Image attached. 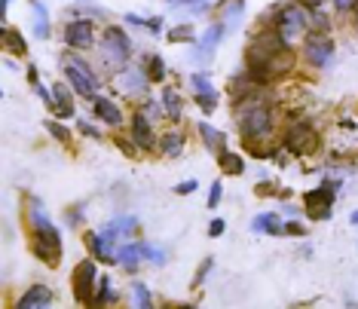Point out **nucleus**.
Segmentation results:
<instances>
[{
    "instance_id": "obj_1",
    "label": "nucleus",
    "mask_w": 358,
    "mask_h": 309,
    "mask_svg": "<svg viewBox=\"0 0 358 309\" xmlns=\"http://www.w3.org/2000/svg\"><path fill=\"white\" fill-rule=\"evenodd\" d=\"M233 117H236V126H239V135H242L245 144L273 138L275 108H273V99L266 95V86L257 89V92L248 95V99H236L233 101Z\"/></svg>"
},
{
    "instance_id": "obj_2",
    "label": "nucleus",
    "mask_w": 358,
    "mask_h": 309,
    "mask_svg": "<svg viewBox=\"0 0 358 309\" xmlns=\"http://www.w3.org/2000/svg\"><path fill=\"white\" fill-rule=\"evenodd\" d=\"M273 25L279 28V34L288 40H300V37H306L309 34V28H313V13L306 10V6H300L297 0L294 3H279L273 10Z\"/></svg>"
},
{
    "instance_id": "obj_3",
    "label": "nucleus",
    "mask_w": 358,
    "mask_h": 309,
    "mask_svg": "<svg viewBox=\"0 0 358 309\" xmlns=\"http://www.w3.org/2000/svg\"><path fill=\"white\" fill-rule=\"evenodd\" d=\"M62 71H64V80H68L77 95L95 99V92H99V74H95L92 64H86L80 55L68 52V55H62Z\"/></svg>"
},
{
    "instance_id": "obj_4",
    "label": "nucleus",
    "mask_w": 358,
    "mask_h": 309,
    "mask_svg": "<svg viewBox=\"0 0 358 309\" xmlns=\"http://www.w3.org/2000/svg\"><path fill=\"white\" fill-rule=\"evenodd\" d=\"M319 129H315L309 120H294V123H288L282 135V148L291 153V157H309V153L319 150Z\"/></svg>"
},
{
    "instance_id": "obj_5",
    "label": "nucleus",
    "mask_w": 358,
    "mask_h": 309,
    "mask_svg": "<svg viewBox=\"0 0 358 309\" xmlns=\"http://www.w3.org/2000/svg\"><path fill=\"white\" fill-rule=\"evenodd\" d=\"M31 251H34V257L46 266L62 264L64 248H62V233L55 230V224L43 227V230H31Z\"/></svg>"
},
{
    "instance_id": "obj_6",
    "label": "nucleus",
    "mask_w": 358,
    "mask_h": 309,
    "mask_svg": "<svg viewBox=\"0 0 358 309\" xmlns=\"http://www.w3.org/2000/svg\"><path fill=\"white\" fill-rule=\"evenodd\" d=\"M340 193V181H322L315 190L306 193V217L309 221H328V217L334 215V199H337Z\"/></svg>"
},
{
    "instance_id": "obj_7",
    "label": "nucleus",
    "mask_w": 358,
    "mask_h": 309,
    "mask_svg": "<svg viewBox=\"0 0 358 309\" xmlns=\"http://www.w3.org/2000/svg\"><path fill=\"white\" fill-rule=\"evenodd\" d=\"M99 46H101V55L108 59V64H113V68L126 64L129 55H132V37H129L120 25H108V28H104Z\"/></svg>"
},
{
    "instance_id": "obj_8",
    "label": "nucleus",
    "mask_w": 358,
    "mask_h": 309,
    "mask_svg": "<svg viewBox=\"0 0 358 309\" xmlns=\"http://www.w3.org/2000/svg\"><path fill=\"white\" fill-rule=\"evenodd\" d=\"M95 285H99V266H95V260H92V257L80 260V264L74 266V275H71V288H74L77 303L92 306V300H95Z\"/></svg>"
},
{
    "instance_id": "obj_9",
    "label": "nucleus",
    "mask_w": 358,
    "mask_h": 309,
    "mask_svg": "<svg viewBox=\"0 0 358 309\" xmlns=\"http://www.w3.org/2000/svg\"><path fill=\"white\" fill-rule=\"evenodd\" d=\"M303 59L309 68H328L334 59V40L322 31H309L303 37Z\"/></svg>"
},
{
    "instance_id": "obj_10",
    "label": "nucleus",
    "mask_w": 358,
    "mask_h": 309,
    "mask_svg": "<svg viewBox=\"0 0 358 309\" xmlns=\"http://www.w3.org/2000/svg\"><path fill=\"white\" fill-rule=\"evenodd\" d=\"M83 239H86V248L92 251L99 264H117V251H120V236L117 233H110L108 227H104V230H99V233L89 230Z\"/></svg>"
},
{
    "instance_id": "obj_11",
    "label": "nucleus",
    "mask_w": 358,
    "mask_h": 309,
    "mask_svg": "<svg viewBox=\"0 0 358 309\" xmlns=\"http://www.w3.org/2000/svg\"><path fill=\"white\" fill-rule=\"evenodd\" d=\"M64 43H68V50H92L95 22L92 19H71L68 25H64Z\"/></svg>"
},
{
    "instance_id": "obj_12",
    "label": "nucleus",
    "mask_w": 358,
    "mask_h": 309,
    "mask_svg": "<svg viewBox=\"0 0 358 309\" xmlns=\"http://www.w3.org/2000/svg\"><path fill=\"white\" fill-rule=\"evenodd\" d=\"M190 89H193V101L202 108V113H215L217 110L221 95H217V89L208 80V74H190Z\"/></svg>"
},
{
    "instance_id": "obj_13",
    "label": "nucleus",
    "mask_w": 358,
    "mask_h": 309,
    "mask_svg": "<svg viewBox=\"0 0 358 309\" xmlns=\"http://www.w3.org/2000/svg\"><path fill=\"white\" fill-rule=\"evenodd\" d=\"M132 141L141 148L144 153L148 150H157L159 138L153 132V117H148V110H138L132 117Z\"/></svg>"
},
{
    "instance_id": "obj_14",
    "label": "nucleus",
    "mask_w": 358,
    "mask_h": 309,
    "mask_svg": "<svg viewBox=\"0 0 358 309\" xmlns=\"http://www.w3.org/2000/svg\"><path fill=\"white\" fill-rule=\"evenodd\" d=\"M89 101H92V113L101 120V123H108V126L123 123V108H120L113 99H108V95H95V99H89Z\"/></svg>"
},
{
    "instance_id": "obj_15",
    "label": "nucleus",
    "mask_w": 358,
    "mask_h": 309,
    "mask_svg": "<svg viewBox=\"0 0 358 309\" xmlns=\"http://www.w3.org/2000/svg\"><path fill=\"white\" fill-rule=\"evenodd\" d=\"M148 83L150 80L144 74V68H126V71H120V77H117V86L129 95H148Z\"/></svg>"
},
{
    "instance_id": "obj_16",
    "label": "nucleus",
    "mask_w": 358,
    "mask_h": 309,
    "mask_svg": "<svg viewBox=\"0 0 358 309\" xmlns=\"http://www.w3.org/2000/svg\"><path fill=\"white\" fill-rule=\"evenodd\" d=\"M52 291L46 288V285H31V288L15 300V309H46L52 306Z\"/></svg>"
},
{
    "instance_id": "obj_17",
    "label": "nucleus",
    "mask_w": 358,
    "mask_h": 309,
    "mask_svg": "<svg viewBox=\"0 0 358 309\" xmlns=\"http://www.w3.org/2000/svg\"><path fill=\"white\" fill-rule=\"evenodd\" d=\"M25 221H28L31 230H43V227L52 224L50 211H46V206H43V199L40 196H28L25 199Z\"/></svg>"
},
{
    "instance_id": "obj_18",
    "label": "nucleus",
    "mask_w": 358,
    "mask_h": 309,
    "mask_svg": "<svg viewBox=\"0 0 358 309\" xmlns=\"http://www.w3.org/2000/svg\"><path fill=\"white\" fill-rule=\"evenodd\" d=\"M50 110L55 113V117H74V99H71V83H68V80L52 86V104H50Z\"/></svg>"
},
{
    "instance_id": "obj_19",
    "label": "nucleus",
    "mask_w": 358,
    "mask_h": 309,
    "mask_svg": "<svg viewBox=\"0 0 358 309\" xmlns=\"http://www.w3.org/2000/svg\"><path fill=\"white\" fill-rule=\"evenodd\" d=\"M224 31H227L224 22H215V25H208L206 31H202V37H199V59H208V55L221 46Z\"/></svg>"
},
{
    "instance_id": "obj_20",
    "label": "nucleus",
    "mask_w": 358,
    "mask_h": 309,
    "mask_svg": "<svg viewBox=\"0 0 358 309\" xmlns=\"http://www.w3.org/2000/svg\"><path fill=\"white\" fill-rule=\"evenodd\" d=\"M141 260H144V254H141V242H126V245H120V251H117V264L123 266L126 273H138Z\"/></svg>"
},
{
    "instance_id": "obj_21",
    "label": "nucleus",
    "mask_w": 358,
    "mask_h": 309,
    "mask_svg": "<svg viewBox=\"0 0 358 309\" xmlns=\"http://www.w3.org/2000/svg\"><path fill=\"white\" fill-rule=\"evenodd\" d=\"M251 230H255V233H266V236H282L285 224H282L279 211H264V215H257L255 221H251Z\"/></svg>"
},
{
    "instance_id": "obj_22",
    "label": "nucleus",
    "mask_w": 358,
    "mask_h": 309,
    "mask_svg": "<svg viewBox=\"0 0 358 309\" xmlns=\"http://www.w3.org/2000/svg\"><path fill=\"white\" fill-rule=\"evenodd\" d=\"M217 166H221V172L224 175H233V178H242L245 175V157L242 153H236V150H221L217 153Z\"/></svg>"
},
{
    "instance_id": "obj_23",
    "label": "nucleus",
    "mask_w": 358,
    "mask_h": 309,
    "mask_svg": "<svg viewBox=\"0 0 358 309\" xmlns=\"http://www.w3.org/2000/svg\"><path fill=\"white\" fill-rule=\"evenodd\" d=\"M162 113H166V120H172V123L184 120V101H181V95H178V89H172V86L162 89Z\"/></svg>"
},
{
    "instance_id": "obj_24",
    "label": "nucleus",
    "mask_w": 358,
    "mask_h": 309,
    "mask_svg": "<svg viewBox=\"0 0 358 309\" xmlns=\"http://www.w3.org/2000/svg\"><path fill=\"white\" fill-rule=\"evenodd\" d=\"M196 132H199L202 144H206L208 150H215V153L227 150V135L221 132V129H215L211 123H196Z\"/></svg>"
},
{
    "instance_id": "obj_25",
    "label": "nucleus",
    "mask_w": 358,
    "mask_h": 309,
    "mask_svg": "<svg viewBox=\"0 0 358 309\" xmlns=\"http://www.w3.org/2000/svg\"><path fill=\"white\" fill-rule=\"evenodd\" d=\"M120 303V291L113 288V282L108 279V275H99V285H95V300L92 306H113Z\"/></svg>"
},
{
    "instance_id": "obj_26",
    "label": "nucleus",
    "mask_w": 358,
    "mask_h": 309,
    "mask_svg": "<svg viewBox=\"0 0 358 309\" xmlns=\"http://www.w3.org/2000/svg\"><path fill=\"white\" fill-rule=\"evenodd\" d=\"M184 135L181 132H166V135H159V144H157V150L162 153V157H169V159H175V157H181L184 153Z\"/></svg>"
},
{
    "instance_id": "obj_27",
    "label": "nucleus",
    "mask_w": 358,
    "mask_h": 309,
    "mask_svg": "<svg viewBox=\"0 0 358 309\" xmlns=\"http://www.w3.org/2000/svg\"><path fill=\"white\" fill-rule=\"evenodd\" d=\"M31 15H34V34L40 40H50L52 28H50V10H46L40 0H31Z\"/></svg>"
},
{
    "instance_id": "obj_28",
    "label": "nucleus",
    "mask_w": 358,
    "mask_h": 309,
    "mask_svg": "<svg viewBox=\"0 0 358 309\" xmlns=\"http://www.w3.org/2000/svg\"><path fill=\"white\" fill-rule=\"evenodd\" d=\"M104 227H108L110 233H117L120 239H132V236L138 233V217L135 215H117L110 224H104Z\"/></svg>"
},
{
    "instance_id": "obj_29",
    "label": "nucleus",
    "mask_w": 358,
    "mask_h": 309,
    "mask_svg": "<svg viewBox=\"0 0 358 309\" xmlns=\"http://www.w3.org/2000/svg\"><path fill=\"white\" fill-rule=\"evenodd\" d=\"M141 68H144V74H148L150 83H162V80H166V62H162V55H157V52L144 55Z\"/></svg>"
},
{
    "instance_id": "obj_30",
    "label": "nucleus",
    "mask_w": 358,
    "mask_h": 309,
    "mask_svg": "<svg viewBox=\"0 0 358 309\" xmlns=\"http://www.w3.org/2000/svg\"><path fill=\"white\" fill-rule=\"evenodd\" d=\"M3 46H6V52H13V55H28V43H25V37H22V31H15L10 25H3Z\"/></svg>"
},
{
    "instance_id": "obj_31",
    "label": "nucleus",
    "mask_w": 358,
    "mask_h": 309,
    "mask_svg": "<svg viewBox=\"0 0 358 309\" xmlns=\"http://www.w3.org/2000/svg\"><path fill=\"white\" fill-rule=\"evenodd\" d=\"M245 10V0H221V19L224 25H236V19Z\"/></svg>"
},
{
    "instance_id": "obj_32",
    "label": "nucleus",
    "mask_w": 358,
    "mask_h": 309,
    "mask_svg": "<svg viewBox=\"0 0 358 309\" xmlns=\"http://www.w3.org/2000/svg\"><path fill=\"white\" fill-rule=\"evenodd\" d=\"M132 303L138 309H150L153 306V294H150V288L144 282H135L132 285Z\"/></svg>"
},
{
    "instance_id": "obj_33",
    "label": "nucleus",
    "mask_w": 358,
    "mask_h": 309,
    "mask_svg": "<svg viewBox=\"0 0 358 309\" xmlns=\"http://www.w3.org/2000/svg\"><path fill=\"white\" fill-rule=\"evenodd\" d=\"M166 40L169 43H193V25H175V28H169L166 31Z\"/></svg>"
},
{
    "instance_id": "obj_34",
    "label": "nucleus",
    "mask_w": 358,
    "mask_h": 309,
    "mask_svg": "<svg viewBox=\"0 0 358 309\" xmlns=\"http://www.w3.org/2000/svg\"><path fill=\"white\" fill-rule=\"evenodd\" d=\"M141 254H144V260H148V264H153V266H162V264H166V251H162L159 245H153V242H141Z\"/></svg>"
},
{
    "instance_id": "obj_35",
    "label": "nucleus",
    "mask_w": 358,
    "mask_h": 309,
    "mask_svg": "<svg viewBox=\"0 0 358 309\" xmlns=\"http://www.w3.org/2000/svg\"><path fill=\"white\" fill-rule=\"evenodd\" d=\"M46 132H50L59 144H71V129L62 126V123H55V120H46Z\"/></svg>"
},
{
    "instance_id": "obj_36",
    "label": "nucleus",
    "mask_w": 358,
    "mask_h": 309,
    "mask_svg": "<svg viewBox=\"0 0 358 309\" xmlns=\"http://www.w3.org/2000/svg\"><path fill=\"white\" fill-rule=\"evenodd\" d=\"M83 202H77V206H68V211H64V224L71 227V230H77L80 224H83Z\"/></svg>"
},
{
    "instance_id": "obj_37",
    "label": "nucleus",
    "mask_w": 358,
    "mask_h": 309,
    "mask_svg": "<svg viewBox=\"0 0 358 309\" xmlns=\"http://www.w3.org/2000/svg\"><path fill=\"white\" fill-rule=\"evenodd\" d=\"M255 193H257L260 199H264V196H285V190H282V187L275 184V181H257Z\"/></svg>"
},
{
    "instance_id": "obj_38",
    "label": "nucleus",
    "mask_w": 358,
    "mask_h": 309,
    "mask_svg": "<svg viewBox=\"0 0 358 309\" xmlns=\"http://www.w3.org/2000/svg\"><path fill=\"white\" fill-rule=\"evenodd\" d=\"M77 132L83 138H89V141H101V129L92 126L89 120H77Z\"/></svg>"
},
{
    "instance_id": "obj_39",
    "label": "nucleus",
    "mask_w": 358,
    "mask_h": 309,
    "mask_svg": "<svg viewBox=\"0 0 358 309\" xmlns=\"http://www.w3.org/2000/svg\"><path fill=\"white\" fill-rule=\"evenodd\" d=\"M221 199H224V184H221V181H215V184L208 187V199H206V206H208V208H217V202H221Z\"/></svg>"
},
{
    "instance_id": "obj_40",
    "label": "nucleus",
    "mask_w": 358,
    "mask_h": 309,
    "mask_svg": "<svg viewBox=\"0 0 358 309\" xmlns=\"http://www.w3.org/2000/svg\"><path fill=\"white\" fill-rule=\"evenodd\" d=\"M211 266H215V257H206V260H202V264H199V273H196V279H193V288H199V285L208 279Z\"/></svg>"
},
{
    "instance_id": "obj_41",
    "label": "nucleus",
    "mask_w": 358,
    "mask_h": 309,
    "mask_svg": "<svg viewBox=\"0 0 358 309\" xmlns=\"http://www.w3.org/2000/svg\"><path fill=\"white\" fill-rule=\"evenodd\" d=\"M117 148L126 153V157H138V153H141V148H138V144L132 141V138H117Z\"/></svg>"
},
{
    "instance_id": "obj_42",
    "label": "nucleus",
    "mask_w": 358,
    "mask_h": 309,
    "mask_svg": "<svg viewBox=\"0 0 358 309\" xmlns=\"http://www.w3.org/2000/svg\"><path fill=\"white\" fill-rule=\"evenodd\" d=\"M199 190V181L193 178V181H181V184H175V193L178 196H190V193H196Z\"/></svg>"
},
{
    "instance_id": "obj_43",
    "label": "nucleus",
    "mask_w": 358,
    "mask_h": 309,
    "mask_svg": "<svg viewBox=\"0 0 358 309\" xmlns=\"http://www.w3.org/2000/svg\"><path fill=\"white\" fill-rule=\"evenodd\" d=\"M285 233H288V236H306V227L300 224L297 217H291V221L285 224Z\"/></svg>"
},
{
    "instance_id": "obj_44",
    "label": "nucleus",
    "mask_w": 358,
    "mask_h": 309,
    "mask_svg": "<svg viewBox=\"0 0 358 309\" xmlns=\"http://www.w3.org/2000/svg\"><path fill=\"white\" fill-rule=\"evenodd\" d=\"M224 230H227V224L221 221V217H215V221L208 224V236H211V239H217V236H224Z\"/></svg>"
},
{
    "instance_id": "obj_45",
    "label": "nucleus",
    "mask_w": 358,
    "mask_h": 309,
    "mask_svg": "<svg viewBox=\"0 0 358 309\" xmlns=\"http://www.w3.org/2000/svg\"><path fill=\"white\" fill-rule=\"evenodd\" d=\"M331 3H334V6H337V10H340V13H352V10H355V6H358V0H331Z\"/></svg>"
},
{
    "instance_id": "obj_46",
    "label": "nucleus",
    "mask_w": 358,
    "mask_h": 309,
    "mask_svg": "<svg viewBox=\"0 0 358 309\" xmlns=\"http://www.w3.org/2000/svg\"><path fill=\"white\" fill-rule=\"evenodd\" d=\"M297 3H300V6H306L309 13H315V10H319V3H322V0H297Z\"/></svg>"
},
{
    "instance_id": "obj_47",
    "label": "nucleus",
    "mask_w": 358,
    "mask_h": 309,
    "mask_svg": "<svg viewBox=\"0 0 358 309\" xmlns=\"http://www.w3.org/2000/svg\"><path fill=\"white\" fill-rule=\"evenodd\" d=\"M28 80H31V86L37 83V64H28Z\"/></svg>"
},
{
    "instance_id": "obj_48",
    "label": "nucleus",
    "mask_w": 358,
    "mask_h": 309,
    "mask_svg": "<svg viewBox=\"0 0 358 309\" xmlns=\"http://www.w3.org/2000/svg\"><path fill=\"white\" fill-rule=\"evenodd\" d=\"M282 215H288V217H297V215H300V211H297L294 206H285V208H282Z\"/></svg>"
},
{
    "instance_id": "obj_49",
    "label": "nucleus",
    "mask_w": 358,
    "mask_h": 309,
    "mask_svg": "<svg viewBox=\"0 0 358 309\" xmlns=\"http://www.w3.org/2000/svg\"><path fill=\"white\" fill-rule=\"evenodd\" d=\"M166 3H169V6H184L187 0H166Z\"/></svg>"
},
{
    "instance_id": "obj_50",
    "label": "nucleus",
    "mask_w": 358,
    "mask_h": 309,
    "mask_svg": "<svg viewBox=\"0 0 358 309\" xmlns=\"http://www.w3.org/2000/svg\"><path fill=\"white\" fill-rule=\"evenodd\" d=\"M349 221H352V224L358 227V211H352V215H349Z\"/></svg>"
},
{
    "instance_id": "obj_51",
    "label": "nucleus",
    "mask_w": 358,
    "mask_h": 309,
    "mask_svg": "<svg viewBox=\"0 0 358 309\" xmlns=\"http://www.w3.org/2000/svg\"><path fill=\"white\" fill-rule=\"evenodd\" d=\"M6 6H10V0H3V19H6Z\"/></svg>"
}]
</instances>
